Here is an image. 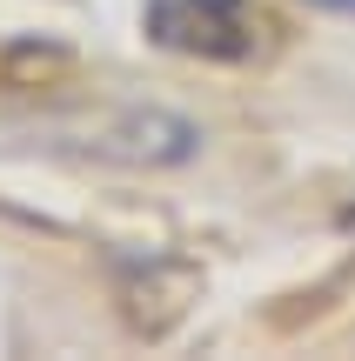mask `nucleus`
I'll list each match as a JSON object with an SVG mask.
<instances>
[{
  "label": "nucleus",
  "instance_id": "1",
  "mask_svg": "<svg viewBox=\"0 0 355 361\" xmlns=\"http://www.w3.org/2000/svg\"><path fill=\"white\" fill-rule=\"evenodd\" d=\"M148 40L188 61H255L268 47V13L255 0H148Z\"/></svg>",
  "mask_w": 355,
  "mask_h": 361
},
{
  "label": "nucleus",
  "instance_id": "2",
  "mask_svg": "<svg viewBox=\"0 0 355 361\" xmlns=\"http://www.w3.org/2000/svg\"><path fill=\"white\" fill-rule=\"evenodd\" d=\"M201 141H208V134H201L188 114H168V107H134V114H121L94 147H101L107 161H128V168H181V161L201 154Z\"/></svg>",
  "mask_w": 355,
  "mask_h": 361
},
{
  "label": "nucleus",
  "instance_id": "3",
  "mask_svg": "<svg viewBox=\"0 0 355 361\" xmlns=\"http://www.w3.org/2000/svg\"><path fill=\"white\" fill-rule=\"evenodd\" d=\"M308 7H329V13H355V0H308Z\"/></svg>",
  "mask_w": 355,
  "mask_h": 361
}]
</instances>
